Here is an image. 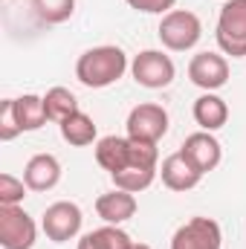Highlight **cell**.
<instances>
[{
    "instance_id": "6da1fadb",
    "label": "cell",
    "mask_w": 246,
    "mask_h": 249,
    "mask_svg": "<svg viewBox=\"0 0 246 249\" xmlns=\"http://www.w3.org/2000/svg\"><path fill=\"white\" fill-rule=\"evenodd\" d=\"M127 70H130V64H127V55H124L122 47L102 44V47H93V50L78 55L75 78L90 90H105V87L116 84Z\"/></svg>"
},
{
    "instance_id": "7a4b0ae2",
    "label": "cell",
    "mask_w": 246,
    "mask_h": 249,
    "mask_svg": "<svg viewBox=\"0 0 246 249\" xmlns=\"http://www.w3.org/2000/svg\"><path fill=\"white\" fill-rule=\"evenodd\" d=\"M157 35H159V41H162L165 50H171V53H188V50H194L200 44L203 23L188 9H171L168 15H162Z\"/></svg>"
},
{
    "instance_id": "3957f363",
    "label": "cell",
    "mask_w": 246,
    "mask_h": 249,
    "mask_svg": "<svg viewBox=\"0 0 246 249\" xmlns=\"http://www.w3.org/2000/svg\"><path fill=\"white\" fill-rule=\"evenodd\" d=\"M214 38L223 55L246 58V0H226L220 6Z\"/></svg>"
},
{
    "instance_id": "277c9868",
    "label": "cell",
    "mask_w": 246,
    "mask_h": 249,
    "mask_svg": "<svg viewBox=\"0 0 246 249\" xmlns=\"http://www.w3.org/2000/svg\"><path fill=\"white\" fill-rule=\"evenodd\" d=\"M130 75L145 90H162L174 81L177 67L171 61V55H165L162 50H142L130 61Z\"/></svg>"
},
{
    "instance_id": "5b68a950",
    "label": "cell",
    "mask_w": 246,
    "mask_h": 249,
    "mask_svg": "<svg viewBox=\"0 0 246 249\" xmlns=\"http://www.w3.org/2000/svg\"><path fill=\"white\" fill-rule=\"evenodd\" d=\"M81 223H84V214H81L78 203H72V200H58V203L47 206V212L41 217V229H44L47 241H53V244H67V241L78 238Z\"/></svg>"
},
{
    "instance_id": "8992f818",
    "label": "cell",
    "mask_w": 246,
    "mask_h": 249,
    "mask_svg": "<svg viewBox=\"0 0 246 249\" xmlns=\"http://www.w3.org/2000/svg\"><path fill=\"white\" fill-rule=\"evenodd\" d=\"M38 241L35 220L20 206H0V247L3 249H32Z\"/></svg>"
},
{
    "instance_id": "52a82bcc",
    "label": "cell",
    "mask_w": 246,
    "mask_h": 249,
    "mask_svg": "<svg viewBox=\"0 0 246 249\" xmlns=\"http://www.w3.org/2000/svg\"><path fill=\"white\" fill-rule=\"evenodd\" d=\"M127 136L142 142H159L168 133V110L157 102H142L127 113Z\"/></svg>"
},
{
    "instance_id": "ba28073f",
    "label": "cell",
    "mask_w": 246,
    "mask_h": 249,
    "mask_svg": "<svg viewBox=\"0 0 246 249\" xmlns=\"http://www.w3.org/2000/svg\"><path fill=\"white\" fill-rule=\"evenodd\" d=\"M223 232L211 217H191L174 232L171 249H220Z\"/></svg>"
},
{
    "instance_id": "9c48e42d",
    "label": "cell",
    "mask_w": 246,
    "mask_h": 249,
    "mask_svg": "<svg viewBox=\"0 0 246 249\" xmlns=\"http://www.w3.org/2000/svg\"><path fill=\"white\" fill-rule=\"evenodd\" d=\"M188 78L200 90L214 93V90L226 87V81H229V61L220 53H197L188 61Z\"/></svg>"
},
{
    "instance_id": "30bf717a",
    "label": "cell",
    "mask_w": 246,
    "mask_h": 249,
    "mask_svg": "<svg viewBox=\"0 0 246 249\" xmlns=\"http://www.w3.org/2000/svg\"><path fill=\"white\" fill-rule=\"evenodd\" d=\"M159 177H162L165 188H171V191H191V188L200 186L203 171L185 157L183 151H174V154H168V157L162 160Z\"/></svg>"
},
{
    "instance_id": "8fae6325",
    "label": "cell",
    "mask_w": 246,
    "mask_h": 249,
    "mask_svg": "<svg viewBox=\"0 0 246 249\" xmlns=\"http://www.w3.org/2000/svg\"><path fill=\"white\" fill-rule=\"evenodd\" d=\"M180 151H183L203 174L214 171V168L220 165V160H223V148H220V142H217L209 130H197V133L185 136V142L180 145Z\"/></svg>"
},
{
    "instance_id": "7c38bea8",
    "label": "cell",
    "mask_w": 246,
    "mask_h": 249,
    "mask_svg": "<svg viewBox=\"0 0 246 249\" xmlns=\"http://www.w3.org/2000/svg\"><path fill=\"white\" fill-rule=\"evenodd\" d=\"M23 183L29 191H53L61 183V162L53 154H35L23 165Z\"/></svg>"
},
{
    "instance_id": "4fadbf2b",
    "label": "cell",
    "mask_w": 246,
    "mask_h": 249,
    "mask_svg": "<svg viewBox=\"0 0 246 249\" xmlns=\"http://www.w3.org/2000/svg\"><path fill=\"white\" fill-rule=\"evenodd\" d=\"M96 214L110 226H122L136 214V197L130 191L113 188V191H107L96 200Z\"/></svg>"
},
{
    "instance_id": "5bb4252c",
    "label": "cell",
    "mask_w": 246,
    "mask_h": 249,
    "mask_svg": "<svg viewBox=\"0 0 246 249\" xmlns=\"http://www.w3.org/2000/svg\"><path fill=\"white\" fill-rule=\"evenodd\" d=\"M96 162L116 174L130 165V136H102L96 142Z\"/></svg>"
},
{
    "instance_id": "9a60e30c",
    "label": "cell",
    "mask_w": 246,
    "mask_h": 249,
    "mask_svg": "<svg viewBox=\"0 0 246 249\" xmlns=\"http://www.w3.org/2000/svg\"><path fill=\"white\" fill-rule=\"evenodd\" d=\"M194 122L200 124V130H220L223 124L229 122V105L217 96V93H203L197 102H194Z\"/></svg>"
},
{
    "instance_id": "2e32d148",
    "label": "cell",
    "mask_w": 246,
    "mask_h": 249,
    "mask_svg": "<svg viewBox=\"0 0 246 249\" xmlns=\"http://www.w3.org/2000/svg\"><path fill=\"white\" fill-rule=\"evenodd\" d=\"M15 116L20 130H41L47 124V107H44V96H35V93H26V96H18L15 99Z\"/></svg>"
},
{
    "instance_id": "e0dca14e",
    "label": "cell",
    "mask_w": 246,
    "mask_h": 249,
    "mask_svg": "<svg viewBox=\"0 0 246 249\" xmlns=\"http://www.w3.org/2000/svg\"><path fill=\"white\" fill-rule=\"evenodd\" d=\"M130 247H133V241L124 229L105 223L102 229H93V232L81 235L75 249H130Z\"/></svg>"
},
{
    "instance_id": "ac0fdd59",
    "label": "cell",
    "mask_w": 246,
    "mask_h": 249,
    "mask_svg": "<svg viewBox=\"0 0 246 249\" xmlns=\"http://www.w3.org/2000/svg\"><path fill=\"white\" fill-rule=\"evenodd\" d=\"M61 139L67 145H72V148H84V145H93V142H99L96 139V122L87 116V113H72L70 119H64L61 124Z\"/></svg>"
},
{
    "instance_id": "d6986e66",
    "label": "cell",
    "mask_w": 246,
    "mask_h": 249,
    "mask_svg": "<svg viewBox=\"0 0 246 249\" xmlns=\"http://www.w3.org/2000/svg\"><path fill=\"white\" fill-rule=\"evenodd\" d=\"M44 107H47L50 122L61 124L64 119H70L72 113H78V99H75V93H70L67 87H53V90H47V96H44Z\"/></svg>"
},
{
    "instance_id": "ffe728a7",
    "label": "cell",
    "mask_w": 246,
    "mask_h": 249,
    "mask_svg": "<svg viewBox=\"0 0 246 249\" xmlns=\"http://www.w3.org/2000/svg\"><path fill=\"white\" fill-rule=\"evenodd\" d=\"M157 174H159V168L127 165V168H122V171L110 174V177H113V186H116V188H122V191H130V194H139V191H145V188L154 186Z\"/></svg>"
},
{
    "instance_id": "44dd1931",
    "label": "cell",
    "mask_w": 246,
    "mask_h": 249,
    "mask_svg": "<svg viewBox=\"0 0 246 249\" xmlns=\"http://www.w3.org/2000/svg\"><path fill=\"white\" fill-rule=\"evenodd\" d=\"M32 6L44 23H64L75 12V0H32Z\"/></svg>"
},
{
    "instance_id": "7402d4cb",
    "label": "cell",
    "mask_w": 246,
    "mask_h": 249,
    "mask_svg": "<svg viewBox=\"0 0 246 249\" xmlns=\"http://www.w3.org/2000/svg\"><path fill=\"white\" fill-rule=\"evenodd\" d=\"M130 165H142V168H159V151H157V142L130 139Z\"/></svg>"
},
{
    "instance_id": "603a6c76",
    "label": "cell",
    "mask_w": 246,
    "mask_h": 249,
    "mask_svg": "<svg viewBox=\"0 0 246 249\" xmlns=\"http://www.w3.org/2000/svg\"><path fill=\"white\" fill-rule=\"evenodd\" d=\"M29 186L12 174H0V206H20Z\"/></svg>"
},
{
    "instance_id": "cb8c5ba5",
    "label": "cell",
    "mask_w": 246,
    "mask_h": 249,
    "mask_svg": "<svg viewBox=\"0 0 246 249\" xmlns=\"http://www.w3.org/2000/svg\"><path fill=\"white\" fill-rule=\"evenodd\" d=\"M18 133H23V130L15 116V99H3V105H0V142H12Z\"/></svg>"
},
{
    "instance_id": "d4e9b609",
    "label": "cell",
    "mask_w": 246,
    "mask_h": 249,
    "mask_svg": "<svg viewBox=\"0 0 246 249\" xmlns=\"http://www.w3.org/2000/svg\"><path fill=\"white\" fill-rule=\"evenodd\" d=\"M124 3L142 15H168L177 6V0H124Z\"/></svg>"
},
{
    "instance_id": "484cf974",
    "label": "cell",
    "mask_w": 246,
    "mask_h": 249,
    "mask_svg": "<svg viewBox=\"0 0 246 249\" xmlns=\"http://www.w3.org/2000/svg\"><path fill=\"white\" fill-rule=\"evenodd\" d=\"M130 249H151V247H148V244H133Z\"/></svg>"
}]
</instances>
